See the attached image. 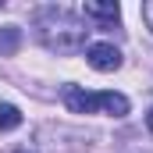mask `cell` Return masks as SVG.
<instances>
[{"label":"cell","mask_w":153,"mask_h":153,"mask_svg":"<svg viewBox=\"0 0 153 153\" xmlns=\"http://www.w3.org/2000/svg\"><path fill=\"white\" fill-rule=\"evenodd\" d=\"M85 64L96 71H117L121 68V50L114 43H93L85 46Z\"/></svg>","instance_id":"cell-3"},{"label":"cell","mask_w":153,"mask_h":153,"mask_svg":"<svg viewBox=\"0 0 153 153\" xmlns=\"http://www.w3.org/2000/svg\"><path fill=\"white\" fill-rule=\"evenodd\" d=\"M14 153H36V150H29V146H22V150H14Z\"/></svg>","instance_id":"cell-9"},{"label":"cell","mask_w":153,"mask_h":153,"mask_svg":"<svg viewBox=\"0 0 153 153\" xmlns=\"http://www.w3.org/2000/svg\"><path fill=\"white\" fill-rule=\"evenodd\" d=\"M36 32L39 43L50 50V53H78L85 46V22L75 18L68 7H39L36 14Z\"/></svg>","instance_id":"cell-1"},{"label":"cell","mask_w":153,"mask_h":153,"mask_svg":"<svg viewBox=\"0 0 153 153\" xmlns=\"http://www.w3.org/2000/svg\"><path fill=\"white\" fill-rule=\"evenodd\" d=\"M22 46V29L18 25H0V57H14Z\"/></svg>","instance_id":"cell-5"},{"label":"cell","mask_w":153,"mask_h":153,"mask_svg":"<svg viewBox=\"0 0 153 153\" xmlns=\"http://www.w3.org/2000/svg\"><path fill=\"white\" fill-rule=\"evenodd\" d=\"M143 22H146V29L153 32V0H146V4H143Z\"/></svg>","instance_id":"cell-7"},{"label":"cell","mask_w":153,"mask_h":153,"mask_svg":"<svg viewBox=\"0 0 153 153\" xmlns=\"http://www.w3.org/2000/svg\"><path fill=\"white\" fill-rule=\"evenodd\" d=\"M61 100L71 114H111L125 117L128 114V96L121 93H85L82 85H61Z\"/></svg>","instance_id":"cell-2"},{"label":"cell","mask_w":153,"mask_h":153,"mask_svg":"<svg viewBox=\"0 0 153 153\" xmlns=\"http://www.w3.org/2000/svg\"><path fill=\"white\" fill-rule=\"evenodd\" d=\"M146 128L153 132V107H150V114H146Z\"/></svg>","instance_id":"cell-8"},{"label":"cell","mask_w":153,"mask_h":153,"mask_svg":"<svg viewBox=\"0 0 153 153\" xmlns=\"http://www.w3.org/2000/svg\"><path fill=\"white\" fill-rule=\"evenodd\" d=\"M82 14H85V18H93V22H100V29H114L117 18H121V7H117L114 0H107V4L89 0V4H82Z\"/></svg>","instance_id":"cell-4"},{"label":"cell","mask_w":153,"mask_h":153,"mask_svg":"<svg viewBox=\"0 0 153 153\" xmlns=\"http://www.w3.org/2000/svg\"><path fill=\"white\" fill-rule=\"evenodd\" d=\"M22 125V111L14 103H0V132H11Z\"/></svg>","instance_id":"cell-6"}]
</instances>
